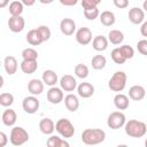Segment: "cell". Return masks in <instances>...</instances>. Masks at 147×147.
Segmentation results:
<instances>
[{
	"label": "cell",
	"mask_w": 147,
	"mask_h": 147,
	"mask_svg": "<svg viewBox=\"0 0 147 147\" xmlns=\"http://www.w3.org/2000/svg\"><path fill=\"white\" fill-rule=\"evenodd\" d=\"M91 1H92V2H94V3L98 6L99 3H101V1H102V0H91Z\"/></svg>",
	"instance_id": "c3c4849f"
},
{
	"label": "cell",
	"mask_w": 147,
	"mask_h": 147,
	"mask_svg": "<svg viewBox=\"0 0 147 147\" xmlns=\"http://www.w3.org/2000/svg\"><path fill=\"white\" fill-rule=\"evenodd\" d=\"M82 7H83L84 10H86V9L95 8V7H98V6H96L94 2H92L91 0H82Z\"/></svg>",
	"instance_id": "ab89813d"
},
{
	"label": "cell",
	"mask_w": 147,
	"mask_h": 147,
	"mask_svg": "<svg viewBox=\"0 0 147 147\" xmlns=\"http://www.w3.org/2000/svg\"><path fill=\"white\" fill-rule=\"evenodd\" d=\"M21 1L23 2L24 6H26V7H31V6H33V5L36 3L37 0H21Z\"/></svg>",
	"instance_id": "ee69618b"
},
{
	"label": "cell",
	"mask_w": 147,
	"mask_h": 147,
	"mask_svg": "<svg viewBox=\"0 0 147 147\" xmlns=\"http://www.w3.org/2000/svg\"><path fill=\"white\" fill-rule=\"evenodd\" d=\"M119 49H121V52L123 53V55L126 60L132 59L133 55H134V49L130 45H122V46H119Z\"/></svg>",
	"instance_id": "d590c367"
},
{
	"label": "cell",
	"mask_w": 147,
	"mask_h": 147,
	"mask_svg": "<svg viewBox=\"0 0 147 147\" xmlns=\"http://www.w3.org/2000/svg\"><path fill=\"white\" fill-rule=\"evenodd\" d=\"M55 130L64 139L72 138L75 134V126L68 118H60L55 123Z\"/></svg>",
	"instance_id": "277c9868"
},
{
	"label": "cell",
	"mask_w": 147,
	"mask_h": 147,
	"mask_svg": "<svg viewBox=\"0 0 147 147\" xmlns=\"http://www.w3.org/2000/svg\"><path fill=\"white\" fill-rule=\"evenodd\" d=\"M14 103V95L8 92H3L0 94V105L2 107H10Z\"/></svg>",
	"instance_id": "d6a6232c"
},
{
	"label": "cell",
	"mask_w": 147,
	"mask_h": 147,
	"mask_svg": "<svg viewBox=\"0 0 147 147\" xmlns=\"http://www.w3.org/2000/svg\"><path fill=\"white\" fill-rule=\"evenodd\" d=\"M114 105L118 110H125L129 108L130 106V101H129V96L123 94V93H117L114 96Z\"/></svg>",
	"instance_id": "603a6c76"
},
{
	"label": "cell",
	"mask_w": 147,
	"mask_h": 147,
	"mask_svg": "<svg viewBox=\"0 0 147 147\" xmlns=\"http://www.w3.org/2000/svg\"><path fill=\"white\" fill-rule=\"evenodd\" d=\"M91 64H92V68L94 70H101L106 67L107 59L103 55H94L91 60Z\"/></svg>",
	"instance_id": "f1b7e54d"
},
{
	"label": "cell",
	"mask_w": 147,
	"mask_h": 147,
	"mask_svg": "<svg viewBox=\"0 0 147 147\" xmlns=\"http://www.w3.org/2000/svg\"><path fill=\"white\" fill-rule=\"evenodd\" d=\"M42 82L45 83V85L52 87V86H55L56 83L59 82V77H57V74L54 71V70H45L42 72V77H41Z\"/></svg>",
	"instance_id": "7402d4cb"
},
{
	"label": "cell",
	"mask_w": 147,
	"mask_h": 147,
	"mask_svg": "<svg viewBox=\"0 0 147 147\" xmlns=\"http://www.w3.org/2000/svg\"><path fill=\"white\" fill-rule=\"evenodd\" d=\"M54 0H39V2L40 3H42V5H49V3H52Z\"/></svg>",
	"instance_id": "bcb514c9"
},
{
	"label": "cell",
	"mask_w": 147,
	"mask_h": 147,
	"mask_svg": "<svg viewBox=\"0 0 147 147\" xmlns=\"http://www.w3.org/2000/svg\"><path fill=\"white\" fill-rule=\"evenodd\" d=\"M84 16L88 21H94L95 18H98L100 16V11H99L98 7L92 8V9H86V10H84Z\"/></svg>",
	"instance_id": "e575fe53"
},
{
	"label": "cell",
	"mask_w": 147,
	"mask_h": 147,
	"mask_svg": "<svg viewBox=\"0 0 147 147\" xmlns=\"http://www.w3.org/2000/svg\"><path fill=\"white\" fill-rule=\"evenodd\" d=\"M24 26H25V21L22 16H10V18L8 20V28L14 33H18L23 31Z\"/></svg>",
	"instance_id": "8fae6325"
},
{
	"label": "cell",
	"mask_w": 147,
	"mask_h": 147,
	"mask_svg": "<svg viewBox=\"0 0 147 147\" xmlns=\"http://www.w3.org/2000/svg\"><path fill=\"white\" fill-rule=\"evenodd\" d=\"M8 3H9V0H0V7L1 8H5Z\"/></svg>",
	"instance_id": "f6af8a7d"
},
{
	"label": "cell",
	"mask_w": 147,
	"mask_h": 147,
	"mask_svg": "<svg viewBox=\"0 0 147 147\" xmlns=\"http://www.w3.org/2000/svg\"><path fill=\"white\" fill-rule=\"evenodd\" d=\"M125 133L131 138H142L147 132L146 123L138 119H130L124 125Z\"/></svg>",
	"instance_id": "7a4b0ae2"
},
{
	"label": "cell",
	"mask_w": 147,
	"mask_h": 147,
	"mask_svg": "<svg viewBox=\"0 0 147 147\" xmlns=\"http://www.w3.org/2000/svg\"><path fill=\"white\" fill-rule=\"evenodd\" d=\"M115 7L119 8V9H124L129 6V0H113Z\"/></svg>",
	"instance_id": "f35d334b"
},
{
	"label": "cell",
	"mask_w": 147,
	"mask_h": 147,
	"mask_svg": "<svg viewBox=\"0 0 147 147\" xmlns=\"http://www.w3.org/2000/svg\"><path fill=\"white\" fill-rule=\"evenodd\" d=\"M99 18H100L101 24L105 25V26H111V25H114L115 22H116L115 14H114L113 11H110V10H105V11H102V13L100 14Z\"/></svg>",
	"instance_id": "484cf974"
},
{
	"label": "cell",
	"mask_w": 147,
	"mask_h": 147,
	"mask_svg": "<svg viewBox=\"0 0 147 147\" xmlns=\"http://www.w3.org/2000/svg\"><path fill=\"white\" fill-rule=\"evenodd\" d=\"M37 69H38L37 60H23L21 62V70L26 75H31L36 72Z\"/></svg>",
	"instance_id": "d4e9b609"
},
{
	"label": "cell",
	"mask_w": 147,
	"mask_h": 147,
	"mask_svg": "<svg viewBox=\"0 0 147 147\" xmlns=\"http://www.w3.org/2000/svg\"><path fill=\"white\" fill-rule=\"evenodd\" d=\"M44 86L45 83L42 82V79L33 78L28 83V91L32 95H40L44 92Z\"/></svg>",
	"instance_id": "5bb4252c"
},
{
	"label": "cell",
	"mask_w": 147,
	"mask_h": 147,
	"mask_svg": "<svg viewBox=\"0 0 147 147\" xmlns=\"http://www.w3.org/2000/svg\"><path fill=\"white\" fill-rule=\"evenodd\" d=\"M137 49L141 55L147 56V39H141L137 44Z\"/></svg>",
	"instance_id": "74e56055"
},
{
	"label": "cell",
	"mask_w": 147,
	"mask_h": 147,
	"mask_svg": "<svg viewBox=\"0 0 147 147\" xmlns=\"http://www.w3.org/2000/svg\"><path fill=\"white\" fill-rule=\"evenodd\" d=\"M126 80H127V76L124 71H116L109 79L108 82V87L113 91V92H122L125 86H126Z\"/></svg>",
	"instance_id": "3957f363"
},
{
	"label": "cell",
	"mask_w": 147,
	"mask_h": 147,
	"mask_svg": "<svg viewBox=\"0 0 147 147\" xmlns=\"http://www.w3.org/2000/svg\"><path fill=\"white\" fill-rule=\"evenodd\" d=\"M75 38L79 45H82V46L88 45L92 41V31L86 26L79 28L75 33Z\"/></svg>",
	"instance_id": "9c48e42d"
},
{
	"label": "cell",
	"mask_w": 147,
	"mask_h": 147,
	"mask_svg": "<svg viewBox=\"0 0 147 147\" xmlns=\"http://www.w3.org/2000/svg\"><path fill=\"white\" fill-rule=\"evenodd\" d=\"M142 9H144V11H147V0L144 1V3H142Z\"/></svg>",
	"instance_id": "7dc6e473"
},
{
	"label": "cell",
	"mask_w": 147,
	"mask_h": 147,
	"mask_svg": "<svg viewBox=\"0 0 147 147\" xmlns=\"http://www.w3.org/2000/svg\"><path fill=\"white\" fill-rule=\"evenodd\" d=\"M25 39H26V41H28L30 45H32V46H38V45H40V44L44 42V40H42V38H41V36H40L38 29H31V30L26 33Z\"/></svg>",
	"instance_id": "cb8c5ba5"
},
{
	"label": "cell",
	"mask_w": 147,
	"mask_h": 147,
	"mask_svg": "<svg viewBox=\"0 0 147 147\" xmlns=\"http://www.w3.org/2000/svg\"><path fill=\"white\" fill-rule=\"evenodd\" d=\"M110 56H111V60H113L116 64H123V63L126 61V59L124 57V55H123V53L121 52L119 47L114 48V49L111 51V53H110Z\"/></svg>",
	"instance_id": "1f68e13d"
},
{
	"label": "cell",
	"mask_w": 147,
	"mask_h": 147,
	"mask_svg": "<svg viewBox=\"0 0 147 147\" xmlns=\"http://www.w3.org/2000/svg\"><path fill=\"white\" fill-rule=\"evenodd\" d=\"M40 107V102L39 100L37 99V95H29V96H25L22 101V108L23 110L26 113V114H34L38 111Z\"/></svg>",
	"instance_id": "52a82bcc"
},
{
	"label": "cell",
	"mask_w": 147,
	"mask_h": 147,
	"mask_svg": "<svg viewBox=\"0 0 147 147\" xmlns=\"http://www.w3.org/2000/svg\"><path fill=\"white\" fill-rule=\"evenodd\" d=\"M126 123V117L122 111H113L107 117V125L111 130H118L123 127Z\"/></svg>",
	"instance_id": "8992f818"
},
{
	"label": "cell",
	"mask_w": 147,
	"mask_h": 147,
	"mask_svg": "<svg viewBox=\"0 0 147 147\" xmlns=\"http://www.w3.org/2000/svg\"><path fill=\"white\" fill-rule=\"evenodd\" d=\"M37 29H38V31H39V33H40V36H41V38H42L44 41H47L51 38L52 32H51V29L47 25H40Z\"/></svg>",
	"instance_id": "8d00e7d4"
},
{
	"label": "cell",
	"mask_w": 147,
	"mask_h": 147,
	"mask_svg": "<svg viewBox=\"0 0 147 147\" xmlns=\"http://www.w3.org/2000/svg\"><path fill=\"white\" fill-rule=\"evenodd\" d=\"M78 95L83 99H88L94 94V86L88 82H83L77 86Z\"/></svg>",
	"instance_id": "9a60e30c"
},
{
	"label": "cell",
	"mask_w": 147,
	"mask_h": 147,
	"mask_svg": "<svg viewBox=\"0 0 147 147\" xmlns=\"http://www.w3.org/2000/svg\"><path fill=\"white\" fill-rule=\"evenodd\" d=\"M64 106L65 108L71 111V113H75L78 110L79 108V100H78V96L72 94V93H69L64 96Z\"/></svg>",
	"instance_id": "e0dca14e"
},
{
	"label": "cell",
	"mask_w": 147,
	"mask_h": 147,
	"mask_svg": "<svg viewBox=\"0 0 147 147\" xmlns=\"http://www.w3.org/2000/svg\"><path fill=\"white\" fill-rule=\"evenodd\" d=\"M29 140L28 131L22 126H14L10 131L9 141L13 146H22Z\"/></svg>",
	"instance_id": "5b68a950"
},
{
	"label": "cell",
	"mask_w": 147,
	"mask_h": 147,
	"mask_svg": "<svg viewBox=\"0 0 147 147\" xmlns=\"http://www.w3.org/2000/svg\"><path fill=\"white\" fill-rule=\"evenodd\" d=\"M46 144L48 147H69L70 146V144L65 139H62L59 136H51L47 139Z\"/></svg>",
	"instance_id": "83f0119b"
},
{
	"label": "cell",
	"mask_w": 147,
	"mask_h": 147,
	"mask_svg": "<svg viewBox=\"0 0 147 147\" xmlns=\"http://www.w3.org/2000/svg\"><path fill=\"white\" fill-rule=\"evenodd\" d=\"M24 10V5L22 1H13L9 5V14L11 16H21Z\"/></svg>",
	"instance_id": "f546056e"
},
{
	"label": "cell",
	"mask_w": 147,
	"mask_h": 147,
	"mask_svg": "<svg viewBox=\"0 0 147 147\" xmlns=\"http://www.w3.org/2000/svg\"><path fill=\"white\" fill-rule=\"evenodd\" d=\"M108 40L113 45H119L124 40V33L121 30H116V29L110 30L108 33Z\"/></svg>",
	"instance_id": "4316f807"
},
{
	"label": "cell",
	"mask_w": 147,
	"mask_h": 147,
	"mask_svg": "<svg viewBox=\"0 0 147 147\" xmlns=\"http://www.w3.org/2000/svg\"><path fill=\"white\" fill-rule=\"evenodd\" d=\"M1 121H2L3 125H6V126H13L16 123V121H17V114H16V111L14 109L7 108L2 113Z\"/></svg>",
	"instance_id": "ac0fdd59"
},
{
	"label": "cell",
	"mask_w": 147,
	"mask_h": 147,
	"mask_svg": "<svg viewBox=\"0 0 147 147\" xmlns=\"http://www.w3.org/2000/svg\"><path fill=\"white\" fill-rule=\"evenodd\" d=\"M46 96H47L48 102H51L52 105H59L64 100L63 90L61 87H56V86L49 87V90L46 93Z\"/></svg>",
	"instance_id": "ba28073f"
},
{
	"label": "cell",
	"mask_w": 147,
	"mask_h": 147,
	"mask_svg": "<svg viewBox=\"0 0 147 147\" xmlns=\"http://www.w3.org/2000/svg\"><path fill=\"white\" fill-rule=\"evenodd\" d=\"M59 83H60V87L64 92H72L78 86L76 78L74 76H71V75H64V76H62Z\"/></svg>",
	"instance_id": "30bf717a"
},
{
	"label": "cell",
	"mask_w": 147,
	"mask_h": 147,
	"mask_svg": "<svg viewBox=\"0 0 147 147\" xmlns=\"http://www.w3.org/2000/svg\"><path fill=\"white\" fill-rule=\"evenodd\" d=\"M88 74H90V70H88V67H87V65H85V64H83V63H78V64L75 67V75H76L78 78L85 79V78H87Z\"/></svg>",
	"instance_id": "4dcf8cb0"
},
{
	"label": "cell",
	"mask_w": 147,
	"mask_h": 147,
	"mask_svg": "<svg viewBox=\"0 0 147 147\" xmlns=\"http://www.w3.org/2000/svg\"><path fill=\"white\" fill-rule=\"evenodd\" d=\"M3 68H5L6 72H7L9 76H11V75L16 74L17 68H18L17 60H16L14 56H11V55L6 56V57H5V60H3Z\"/></svg>",
	"instance_id": "d6986e66"
},
{
	"label": "cell",
	"mask_w": 147,
	"mask_h": 147,
	"mask_svg": "<svg viewBox=\"0 0 147 147\" xmlns=\"http://www.w3.org/2000/svg\"><path fill=\"white\" fill-rule=\"evenodd\" d=\"M145 146L147 147V138H146V140H145Z\"/></svg>",
	"instance_id": "681fc988"
},
{
	"label": "cell",
	"mask_w": 147,
	"mask_h": 147,
	"mask_svg": "<svg viewBox=\"0 0 147 147\" xmlns=\"http://www.w3.org/2000/svg\"><path fill=\"white\" fill-rule=\"evenodd\" d=\"M8 142V138L7 134L5 132H0V147H5Z\"/></svg>",
	"instance_id": "b9f144b4"
},
{
	"label": "cell",
	"mask_w": 147,
	"mask_h": 147,
	"mask_svg": "<svg viewBox=\"0 0 147 147\" xmlns=\"http://www.w3.org/2000/svg\"><path fill=\"white\" fill-rule=\"evenodd\" d=\"M60 30L64 36H72L76 32V22L72 18L65 17L60 22Z\"/></svg>",
	"instance_id": "7c38bea8"
},
{
	"label": "cell",
	"mask_w": 147,
	"mask_h": 147,
	"mask_svg": "<svg viewBox=\"0 0 147 147\" xmlns=\"http://www.w3.org/2000/svg\"><path fill=\"white\" fill-rule=\"evenodd\" d=\"M140 33L142 37H147V21H144L140 26Z\"/></svg>",
	"instance_id": "7bdbcfd3"
},
{
	"label": "cell",
	"mask_w": 147,
	"mask_h": 147,
	"mask_svg": "<svg viewBox=\"0 0 147 147\" xmlns=\"http://www.w3.org/2000/svg\"><path fill=\"white\" fill-rule=\"evenodd\" d=\"M108 42L109 40L105 36H96L92 40V47L96 52H103L108 48Z\"/></svg>",
	"instance_id": "44dd1931"
},
{
	"label": "cell",
	"mask_w": 147,
	"mask_h": 147,
	"mask_svg": "<svg viewBox=\"0 0 147 147\" xmlns=\"http://www.w3.org/2000/svg\"><path fill=\"white\" fill-rule=\"evenodd\" d=\"M129 21L132 24H141L145 21V11L139 7H133L129 10Z\"/></svg>",
	"instance_id": "4fadbf2b"
},
{
	"label": "cell",
	"mask_w": 147,
	"mask_h": 147,
	"mask_svg": "<svg viewBox=\"0 0 147 147\" xmlns=\"http://www.w3.org/2000/svg\"><path fill=\"white\" fill-rule=\"evenodd\" d=\"M61 5L67 6V7H71V6H76L78 0H59Z\"/></svg>",
	"instance_id": "60d3db41"
},
{
	"label": "cell",
	"mask_w": 147,
	"mask_h": 147,
	"mask_svg": "<svg viewBox=\"0 0 147 147\" xmlns=\"http://www.w3.org/2000/svg\"><path fill=\"white\" fill-rule=\"evenodd\" d=\"M39 130L41 133H44L46 136H51L55 130V124L51 118L45 117V118L40 119V122H39Z\"/></svg>",
	"instance_id": "ffe728a7"
},
{
	"label": "cell",
	"mask_w": 147,
	"mask_h": 147,
	"mask_svg": "<svg viewBox=\"0 0 147 147\" xmlns=\"http://www.w3.org/2000/svg\"><path fill=\"white\" fill-rule=\"evenodd\" d=\"M106 139V132L101 129H85L82 132V141L85 145H99Z\"/></svg>",
	"instance_id": "6da1fadb"
},
{
	"label": "cell",
	"mask_w": 147,
	"mask_h": 147,
	"mask_svg": "<svg viewBox=\"0 0 147 147\" xmlns=\"http://www.w3.org/2000/svg\"><path fill=\"white\" fill-rule=\"evenodd\" d=\"M22 59L23 60H37L38 59V52L32 48V47H28V48H24L22 51Z\"/></svg>",
	"instance_id": "836d02e7"
},
{
	"label": "cell",
	"mask_w": 147,
	"mask_h": 147,
	"mask_svg": "<svg viewBox=\"0 0 147 147\" xmlns=\"http://www.w3.org/2000/svg\"><path fill=\"white\" fill-rule=\"evenodd\" d=\"M146 90L141 85H133L129 88V98L133 101H140L145 98Z\"/></svg>",
	"instance_id": "2e32d148"
}]
</instances>
